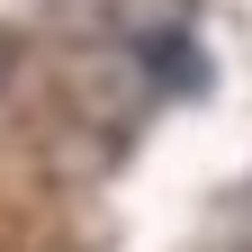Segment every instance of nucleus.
<instances>
[{
  "mask_svg": "<svg viewBox=\"0 0 252 252\" xmlns=\"http://www.w3.org/2000/svg\"><path fill=\"white\" fill-rule=\"evenodd\" d=\"M0 72H9V36H0Z\"/></svg>",
  "mask_w": 252,
  "mask_h": 252,
  "instance_id": "nucleus-1",
  "label": "nucleus"
}]
</instances>
